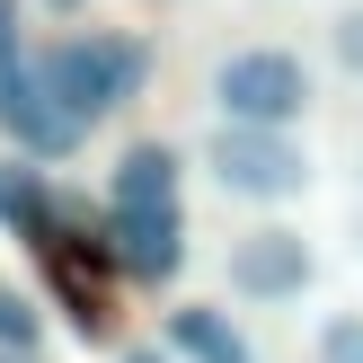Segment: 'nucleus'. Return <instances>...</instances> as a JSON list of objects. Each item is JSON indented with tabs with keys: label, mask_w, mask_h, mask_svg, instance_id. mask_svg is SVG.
Returning a JSON list of instances; mask_svg holds the SVG:
<instances>
[{
	"label": "nucleus",
	"mask_w": 363,
	"mask_h": 363,
	"mask_svg": "<svg viewBox=\"0 0 363 363\" xmlns=\"http://www.w3.org/2000/svg\"><path fill=\"white\" fill-rule=\"evenodd\" d=\"M0 363H35V354H18V346H0Z\"/></svg>",
	"instance_id": "nucleus-15"
},
{
	"label": "nucleus",
	"mask_w": 363,
	"mask_h": 363,
	"mask_svg": "<svg viewBox=\"0 0 363 363\" xmlns=\"http://www.w3.org/2000/svg\"><path fill=\"white\" fill-rule=\"evenodd\" d=\"M195 169L213 177V195H230V204H257V213H284L311 195L319 160L301 151L293 124H230L213 116V133L195 142Z\"/></svg>",
	"instance_id": "nucleus-2"
},
{
	"label": "nucleus",
	"mask_w": 363,
	"mask_h": 363,
	"mask_svg": "<svg viewBox=\"0 0 363 363\" xmlns=\"http://www.w3.org/2000/svg\"><path fill=\"white\" fill-rule=\"evenodd\" d=\"M106 248H116L124 284H177L186 266V213H106Z\"/></svg>",
	"instance_id": "nucleus-5"
},
{
	"label": "nucleus",
	"mask_w": 363,
	"mask_h": 363,
	"mask_svg": "<svg viewBox=\"0 0 363 363\" xmlns=\"http://www.w3.org/2000/svg\"><path fill=\"white\" fill-rule=\"evenodd\" d=\"M328 62L346 71V80H363V0H346V9L328 18Z\"/></svg>",
	"instance_id": "nucleus-11"
},
{
	"label": "nucleus",
	"mask_w": 363,
	"mask_h": 363,
	"mask_svg": "<svg viewBox=\"0 0 363 363\" xmlns=\"http://www.w3.org/2000/svg\"><path fill=\"white\" fill-rule=\"evenodd\" d=\"M116 363H169V346H124Z\"/></svg>",
	"instance_id": "nucleus-14"
},
{
	"label": "nucleus",
	"mask_w": 363,
	"mask_h": 363,
	"mask_svg": "<svg viewBox=\"0 0 363 363\" xmlns=\"http://www.w3.org/2000/svg\"><path fill=\"white\" fill-rule=\"evenodd\" d=\"M142 80H151V45H142L133 27H62L53 45H35V89H45L53 106H71L89 133H98L116 106H133Z\"/></svg>",
	"instance_id": "nucleus-1"
},
{
	"label": "nucleus",
	"mask_w": 363,
	"mask_h": 363,
	"mask_svg": "<svg viewBox=\"0 0 363 363\" xmlns=\"http://www.w3.org/2000/svg\"><path fill=\"white\" fill-rule=\"evenodd\" d=\"M160 346H169L177 363H257L248 328L222 311V301H177V311L160 319Z\"/></svg>",
	"instance_id": "nucleus-7"
},
{
	"label": "nucleus",
	"mask_w": 363,
	"mask_h": 363,
	"mask_svg": "<svg viewBox=\"0 0 363 363\" xmlns=\"http://www.w3.org/2000/svg\"><path fill=\"white\" fill-rule=\"evenodd\" d=\"M177 186H186V151L160 142V133H142V142H124L116 169H106V213H169Z\"/></svg>",
	"instance_id": "nucleus-6"
},
{
	"label": "nucleus",
	"mask_w": 363,
	"mask_h": 363,
	"mask_svg": "<svg viewBox=\"0 0 363 363\" xmlns=\"http://www.w3.org/2000/svg\"><path fill=\"white\" fill-rule=\"evenodd\" d=\"M0 346L45 354V301H35L27 284H9V275H0Z\"/></svg>",
	"instance_id": "nucleus-9"
},
{
	"label": "nucleus",
	"mask_w": 363,
	"mask_h": 363,
	"mask_svg": "<svg viewBox=\"0 0 363 363\" xmlns=\"http://www.w3.org/2000/svg\"><path fill=\"white\" fill-rule=\"evenodd\" d=\"M45 18H89V0H35Z\"/></svg>",
	"instance_id": "nucleus-13"
},
{
	"label": "nucleus",
	"mask_w": 363,
	"mask_h": 363,
	"mask_svg": "<svg viewBox=\"0 0 363 363\" xmlns=\"http://www.w3.org/2000/svg\"><path fill=\"white\" fill-rule=\"evenodd\" d=\"M35 45H27V0H0V71H27Z\"/></svg>",
	"instance_id": "nucleus-12"
},
{
	"label": "nucleus",
	"mask_w": 363,
	"mask_h": 363,
	"mask_svg": "<svg viewBox=\"0 0 363 363\" xmlns=\"http://www.w3.org/2000/svg\"><path fill=\"white\" fill-rule=\"evenodd\" d=\"M311 363H363V311H328L311 328Z\"/></svg>",
	"instance_id": "nucleus-10"
},
{
	"label": "nucleus",
	"mask_w": 363,
	"mask_h": 363,
	"mask_svg": "<svg viewBox=\"0 0 363 363\" xmlns=\"http://www.w3.org/2000/svg\"><path fill=\"white\" fill-rule=\"evenodd\" d=\"M222 284L248 311H293L319 284V248H311V230H293V222H248L240 240L222 248Z\"/></svg>",
	"instance_id": "nucleus-4"
},
{
	"label": "nucleus",
	"mask_w": 363,
	"mask_h": 363,
	"mask_svg": "<svg viewBox=\"0 0 363 363\" xmlns=\"http://www.w3.org/2000/svg\"><path fill=\"white\" fill-rule=\"evenodd\" d=\"M53 195H62V177H53L45 160H27V151L0 160V230H9V240H45L53 230Z\"/></svg>",
	"instance_id": "nucleus-8"
},
{
	"label": "nucleus",
	"mask_w": 363,
	"mask_h": 363,
	"mask_svg": "<svg viewBox=\"0 0 363 363\" xmlns=\"http://www.w3.org/2000/svg\"><path fill=\"white\" fill-rule=\"evenodd\" d=\"M204 98H213V116H230V124H293L301 133V116L319 106V71H311L301 45L257 35V45H230L222 62L204 71Z\"/></svg>",
	"instance_id": "nucleus-3"
}]
</instances>
